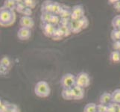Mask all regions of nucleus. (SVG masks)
<instances>
[{
  "instance_id": "1",
  "label": "nucleus",
  "mask_w": 120,
  "mask_h": 112,
  "mask_svg": "<svg viewBox=\"0 0 120 112\" xmlns=\"http://www.w3.org/2000/svg\"><path fill=\"white\" fill-rule=\"evenodd\" d=\"M16 19L14 11H11L2 6L0 8V26L10 27L15 23Z\"/></svg>"
},
{
  "instance_id": "2",
  "label": "nucleus",
  "mask_w": 120,
  "mask_h": 112,
  "mask_svg": "<svg viewBox=\"0 0 120 112\" xmlns=\"http://www.w3.org/2000/svg\"><path fill=\"white\" fill-rule=\"evenodd\" d=\"M51 93L50 86L46 81H40L35 85L34 87V93L36 96L40 98L48 97Z\"/></svg>"
},
{
  "instance_id": "3",
  "label": "nucleus",
  "mask_w": 120,
  "mask_h": 112,
  "mask_svg": "<svg viewBox=\"0 0 120 112\" xmlns=\"http://www.w3.org/2000/svg\"><path fill=\"white\" fill-rule=\"evenodd\" d=\"M60 83L63 89H72L75 84V76L72 73H66L61 77Z\"/></svg>"
},
{
  "instance_id": "4",
  "label": "nucleus",
  "mask_w": 120,
  "mask_h": 112,
  "mask_svg": "<svg viewBox=\"0 0 120 112\" xmlns=\"http://www.w3.org/2000/svg\"><path fill=\"white\" fill-rule=\"evenodd\" d=\"M75 84L81 88H86L90 84V78L85 72H81L75 76Z\"/></svg>"
},
{
  "instance_id": "5",
  "label": "nucleus",
  "mask_w": 120,
  "mask_h": 112,
  "mask_svg": "<svg viewBox=\"0 0 120 112\" xmlns=\"http://www.w3.org/2000/svg\"><path fill=\"white\" fill-rule=\"evenodd\" d=\"M0 112H21V111L16 104L3 99L2 105L0 107Z\"/></svg>"
},
{
  "instance_id": "6",
  "label": "nucleus",
  "mask_w": 120,
  "mask_h": 112,
  "mask_svg": "<svg viewBox=\"0 0 120 112\" xmlns=\"http://www.w3.org/2000/svg\"><path fill=\"white\" fill-rule=\"evenodd\" d=\"M85 14V11L84 7L81 5H75L72 9V14H71V20H79L82 17H84Z\"/></svg>"
},
{
  "instance_id": "7",
  "label": "nucleus",
  "mask_w": 120,
  "mask_h": 112,
  "mask_svg": "<svg viewBox=\"0 0 120 112\" xmlns=\"http://www.w3.org/2000/svg\"><path fill=\"white\" fill-rule=\"evenodd\" d=\"M19 25L22 28H26L31 29L34 26V21L31 16H22L19 19Z\"/></svg>"
},
{
  "instance_id": "8",
  "label": "nucleus",
  "mask_w": 120,
  "mask_h": 112,
  "mask_svg": "<svg viewBox=\"0 0 120 112\" xmlns=\"http://www.w3.org/2000/svg\"><path fill=\"white\" fill-rule=\"evenodd\" d=\"M56 29H57V28L55 27V26H54V25L51 23L43 24L42 30L43 31V34L48 37H52Z\"/></svg>"
},
{
  "instance_id": "9",
  "label": "nucleus",
  "mask_w": 120,
  "mask_h": 112,
  "mask_svg": "<svg viewBox=\"0 0 120 112\" xmlns=\"http://www.w3.org/2000/svg\"><path fill=\"white\" fill-rule=\"evenodd\" d=\"M31 36V31L29 28L21 27L17 31V37L21 40H27Z\"/></svg>"
},
{
  "instance_id": "10",
  "label": "nucleus",
  "mask_w": 120,
  "mask_h": 112,
  "mask_svg": "<svg viewBox=\"0 0 120 112\" xmlns=\"http://www.w3.org/2000/svg\"><path fill=\"white\" fill-rule=\"evenodd\" d=\"M72 96L73 99L81 100L84 97V88L75 85L74 88H72Z\"/></svg>"
},
{
  "instance_id": "11",
  "label": "nucleus",
  "mask_w": 120,
  "mask_h": 112,
  "mask_svg": "<svg viewBox=\"0 0 120 112\" xmlns=\"http://www.w3.org/2000/svg\"><path fill=\"white\" fill-rule=\"evenodd\" d=\"M99 102H100V104L105 105L107 106L109 105L110 104H111V103L113 102L112 94L107 93V92L102 93L100 96V98H99Z\"/></svg>"
},
{
  "instance_id": "12",
  "label": "nucleus",
  "mask_w": 120,
  "mask_h": 112,
  "mask_svg": "<svg viewBox=\"0 0 120 112\" xmlns=\"http://www.w3.org/2000/svg\"><path fill=\"white\" fill-rule=\"evenodd\" d=\"M69 27L70 28V31L72 33L77 34V33L82 31V28L81 27V25L78 20H70Z\"/></svg>"
},
{
  "instance_id": "13",
  "label": "nucleus",
  "mask_w": 120,
  "mask_h": 112,
  "mask_svg": "<svg viewBox=\"0 0 120 112\" xmlns=\"http://www.w3.org/2000/svg\"><path fill=\"white\" fill-rule=\"evenodd\" d=\"M52 4H53V2L52 1H45L43 3L42 7H41V11H42V13H51L52 14Z\"/></svg>"
},
{
  "instance_id": "14",
  "label": "nucleus",
  "mask_w": 120,
  "mask_h": 112,
  "mask_svg": "<svg viewBox=\"0 0 120 112\" xmlns=\"http://www.w3.org/2000/svg\"><path fill=\"white\" fill-rule=\"evenodd\" d=\"M62 10H63V7H62V5H60V3L57 2H53L52 11V14L59 16Z\"/></svg>"
},
{
  "instance_id": "15",
  "label": "nucleus",
  "mask_w": 120,
  "mask_h": 112,
  "mask_svg": "<svg viewBox=\"0 0 120 112\" xmlns=\"http://www.w3.org/2000/svg\"><path fill=\"white\" fill-rule=\"evenodd\" d=\"M61 95H62V97L64 99H66V100H71V99H73L72 88V89H63Z\"/></svg>"
},
{
  "instance_id": "16",
  "label": "nucleus",
  "mask_w": 120,
  "mask_h": 112,
  "mask_svg": "<svg viewBox=\"0 0 120 112\" xmlns=\"http://www.w3.org/2000/svg\"><path fill=\"white\" fill-rule=\"evenodd\" d=\"M2 6L9 10L14 11L16 9V1H14V0H5V1L4 2Z\"/></svg>"
},
{
  "instance_id": "17",
  "label": "nucleus",
  "mask_w": 120,
  "mask_h": 112,
  "mask_svg": "<svg viewBox=\"0 0 120 112\" xmlns=\"http://www.w3.org/2000/svg\"><path fill=\"white\" fill-rule=\"evenodd\" d=\"M112 94V101L113 103L120 105V88L116 89Z\"/></svg>"
},
{
  "instance_id": "18",
  "label": "nucleus",
  "mask_w": 120,
  "mask_h": 112,
  "mask_svg": "<svg viewBox=\"0 0 120 112\" xmlns=\"http://www.w3.org/2000/svg\"><path fill=\"white\" fill-rule=\"evenodd\" d=\"M53 14L51 13H42L40 16V19L41 22H42L43 24H45V23H50L51 19L52 18Z\"/></svg>"
},
{
  "instance_id": "19",
  "label": "nucleus",
  "mask_w": 120,
  "mask_h": 112,
  "mask_svg": "<svg viewBox=\"0 0 120 112\" xmlns=\"http://www.w3.org/2000/svg\"><path fill=\"white\" fill-rule=\"evenodd\" d=\"M84 112H97V105L94 102H90L84 106Z\"/></svg>"
},
{
  "instance_id": "20",
  "label": "nucleus",
  "mask_w": 120,
  "mask_h": 112,
  "mask_svg": "<svg viewBox=\"0 0 120 112\" xmlns=\"http://www.w3.org/2000/svg\"><path fill=\"white\" fill-rule=\"evenodd\" d=\"M110 61L113 63H119V62H120V52L113 51L110 53Z\"/></svg>"
},
{
  "instance_id": "21",
  "label": "nucleus",
  "mask_w": 120,
  "mask_h": 112,
  "mask_svg": "<svg viewBox=\"0 0 120 112\" xmlns=\"http://www.w3.org/2000/svg\"><path fill=\"white\" fill-rule=\"evenodd\" d=\"M71 14H72V10L67 9V8H63V10L61 11L59 16H60V18L69 19L70 17H71Z\"/></svg>"
},
{
  "instance_id": "22",
  "label": "nucleus",
  "mask_w": 120,
  "mask_h": 112,
  "mask_svg": "<svg viewBox=\"0 0 120 112\" xmlns=\"http://www.w3.org/2000/svg\"><path fill=\"white\" fill-rule=\"evenodd\" d=\"M60 30V31L63 34L64 37H68L71 35V31H70V28L69 26H59V27H57Z\"/></svg>"
},
{
  "instance_id": "23",
  "label": "nucleus",
  "mask_w": 120,
  "mask_h": 112,
  "mask_svg": "<svg viewBox=\"0 0 120 112\" xmlns=\"http://www.w3.org/2000/svg\"><path fill=\"white\" fill-rule=\"evenodd\" d=\"M110 37L113 42L120 40V31L118 29H114L113 28L112 31H111Z\"/></svg>"
},
{
  "instance_id": "24",
  "label": "nucleus",
  "mask_w": 120,
  "mask_h": 112,
  "mask_svg": "<svg viewBox=\"0 0 120 112\" xmlns=\"http://www.w3.org/2000/svg\"><path fill=\"white\" fill-rule=\"evenodd\" d=\"M26 5L23 2V1H16V11L19 14H22L24 10L26 9Z\"/></svg>"
},
{
  "instance_id": "25",
  "label": "nucleus",
  "mask_w": 120,
  "mask_h": 112,
  "mask_svg": "<svg viewBox=\"0 0 120 112\" xmlns=\"http://www.w3.org/2000/svg\"><path fill=\"white\" fill-rule=\"evenodd\" d=\"M111 25L114 29H117L120 27V15H117L114 16L111 22Z\"/></svg>"
},
{
  "instance_id": "26",
  "label": "nucleus",
  "mask_w": 120,
  "mask_h": 112,
  "mask_svg": "<svg viewBox=\"0 0 120 112\" xmlns=\"http://www.w3.org/2000/svg\"><path fill=\"white\" fill-rule=\"evenodd\" d=\"M79 23H80V25H81V28H82V30L83 29H85V28H86L88 27V26H89V20H88V19L86 17V16H84V17H82L81 19H80L79 20Z\"/></svg>"
},
{
  "instance_id": "27",
  "label": "nucleus",
  "mask_w": 120,
  "mask_h": 112,
  "mask_svg": "<svg viewBox=\"0 0 120 112\" xmlns=\"http://www.w3.org/2000/svg\"><path fill=\"white\" fill-rule=\"evenodd\" d=\"M23 2L26 7L28 8H30V9L34 8L37 5V4H38V2L36 1H33V0H25V1H23Z\"/></svg>"
},
{
  "instance_id": "28",
  "label": "nucleus",
  "mask_w": 120,
  "mask_h": 112,
  "mask_svg": "<svg viewBox=\"0 0 120 112\" xmlns=\"http://www.w3.org/2000/svg\"><path fill=\"white\" fill-rule=\"evenodd\" d=\"M63 37H64V36H63V34H62V32L60 31V30L58 28H57L55 34H54V35L52 36V38L53 40H61Z\"/></svg>"
},
{
  "instance_id": "29",
  "label": "nucleus",
  "mask_w": 120,
  "mask_h": 112,
  "mask_svg": "<svg viewBox=\"0 0 120 112\" xmlns=\"http://www.w3.org/2000/svg\"><path fill=\"white\" fill-rule=\"evenodd\" d=\"M60 16H57V15H54V14H53L50 23L52 24V25H54V26H56L57 24H59V23H60Z\"/></svg>"
},
{
  "instance_id": "30",
  "label": "nucleus",
  "mask_w": 120,
  "mask_h": 112,
  "mask_svg": "<svg viewBox=\"0 0 120 112\" xmlns=\"http://www.w3.org/2000/svg\"><path fill=\"white\" fill-rule=\"evenodd\" d=\"M107 105L100 104V103L97 105V112H107Z\"/></svg>"
},
{
  "instance_id": "31",
  "label": "nucleus",
  "mask_w": 120,
  "mask_h": 112,
  "mask_svg": "<svg viewBox=\"0 0 120 112\" xmlns=\"http://www.w3.org/2000/svg\"><path fill=\"white\" fill-rule=\"evenodd\" d=\"M116 104L112 102L109 105H107V112H116Z\"/></svg>"
},
{
  "instance_id": "32",
  "label": "nucleus",
  "mask_w": 120,
  "mask_h": 112,
  "mask_svg": "<svg viewBox=\"0 0 120 112\" xmlns=\"http://www.w3.org/2000/svg\"><path fill=\"white\" fill-rule=\"evenodd\" d=\"M113 49H114V51L120 52V40L113 42Z\"/></svg>"
},
{
  "instance_id": "33",
  "label": "nucleus",
  "mask_w": 120,
  "mask_h": 112,
  "mask_svg": "<svg viewBox=\"0 0 120 112\" xmlns=\"http://www.w3.org/2000/svg\"><path fill=\"white\" fill-rule=\"evenodd\" d=\"M70 20L69 19H64V18H60V26H69Z\"/></svg>"
},
{
  "instance_id": "34",
  "label": "nucleus",
  "mask_w": 120,
  "mask_h": 112,
  "mask_svg": "<svg viewBox=\"0 0 120 112\" xmlns=\"http://www.w3.org/2000/svg\"><path fill=\"white\" fill-rule=\"evenodd\" d=\"M32 14V11H31V9L30 8H26V9L24 10V11L22 12V14L24 16H31Z\"/></svg>"
},
{
  "instance_id": "35",
  "label": "nucleus",
  "mask_w": 120,
  "mask_h": 112,
  "mask_svg": "<svg viewBox=\"0 0 120 112\" xmlns=\"http://www.w3.org/2000/svg\"><path fill=\"white\" fill-rule=\"evenodd\" d=\"M114 8L117 11H120V1H117L114 4Z\"/></svg>"
},
{
  "instance_id": "36",
  "label": "nucleus",
  "mask_w": 120,
  "mask_h": 112,
  "mask_svg": "<svg viewBox=\"0 0 120 112\" xmlns=\"http://www.w3.org/2000/svg\"><path fill=\"white\" fill-rule=\"evenodd\" d=\"M116 112H120V105L116 104Z\"/></svg>"
},
{
  "instance_id": "37",
  "label": "nucleus",
  "mask_w": 120,
  "mask_h": 112,
  "mask_svg": "<svg viewBox=\"0 0 120 112\" xmlns=\"http://www.w3.org/2000/svg\"><path fill=\"white\" fill-rule=\"evenodd\" d=\"M2 102H3V99L0 97V107L2 106Z\"/></svg>"
},
{
  "instance_id": "38",
  "label": "nucleus",
  "mask_w": 120,
  "mask_h": 112,
  "mask_svg": "<svg viewBox=\"0 0 120 112\" xmlns=\"http://www.w3.org/2000/svg\"><path fill=\"white\" fill-rule=\"evenodd\" d=\"M117 29H118V30H119V31H120V27H119V28H117Z\"/></svg>"
}]
</instances>
